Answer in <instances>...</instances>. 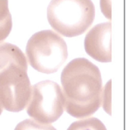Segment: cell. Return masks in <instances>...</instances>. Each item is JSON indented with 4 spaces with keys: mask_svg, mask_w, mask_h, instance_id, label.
I'll return each instance as SVG.
<instances>
[{
    "mask_svg": "<svg viewBox=\"0 0 130 130\" xmlns=\"http://www.w3.org/2000/svg\"><path fill=\"white\" fill-rule=\"evenodd\" d=\"M3 109H4V106H3V103L1 94H0V115L2 114V112H3Z\"/></svg>",
    "mask_w": 130,
    "mask_h": 130,
    "instance_id": "10",
    "label": "cell"
},
{
    "mask_svg": "<svg viewBox=\"0 0 130 130\" xmlns=\"http://www.w3.org/2000/svg\"><path fill=\"white\" fill-rule=\"evenodd\" d=\"M47 16L50 25L60 35L74 38L86 32L95 19L91 0H51Z\"/></svg>",
    "mask_w": 130,
    "mask_h": 130,
    "instance_id": "3",
    "label": "cell"
},
{
    "mask_svg": "<svg viewBox=\"0 0 130 130\" xmlns=\"http://www.w3.org/2000/svg\"><path fill=\"white\" fill-rule=\"evenodd\" d=\"M27 113L44 124L57 121L64 110V98L60 87L54 81L43 80L31 87Z\"/></svg>",
    "mask_w": 130,
    "mask_h": 130,
    "instance_id": "5",
    "label": "cell"
},
{
    "mask_svg": "<svg viewBox=\"0 0 130 130\" xmlns=\"http://www.w3.org/2000/svg\"><path fill=\"white\" fill-rule=\"evenodd\" d=\"M14 130H57L50 124L41 123L35 119H25L19 122Z\"/></svg>",
    "mask_w": 130,
    "mask_h": 130,
    "instance_id": "9",
    "label": "cell"
},
{
    "mask_svg": "<svg viewBox=\"0 0 130 130\" xmlns=\"http://www.w3.org/2000/svg\"><path fill=\"white\" fill-rule=\"evenodd\" d=\"M12 28V20L9 9V0H0V42L6 39Z\"/></svg>",
    "mask_w": 130,
    "mask_h": 130,
    "instance_id": "7",
    "label": "cell"
},
{
    "mask_svg": "<svg viewBox=\"0 0 130 130\" xmlns=\"http://www.w3.org/2000/svg\"><path fill=\"white\" fill-rule=\"evenodd\" d=\"M112 24L103 22L95 25L87 34L84 48L88 55L101 63L112 60Z\"/></svg>",
    "mask_w": 130,
    "mask_h": 130,
    "instance_id": "6",
    "label": "cell"
},
{
    "mask_svg": "<svg viewBox=\"0 0 130 130\" xmlns=\"http://www.w3.org/2000/svg\"><path fill=\"white\" fill-rule=\"evenodd\" d=\"M60 81L64 109L71 116H92L102 106L103 81L100 69L87 58L72 60L63 68Z\"/></svg>",
    "mask_w": 130,
    "mask_h": 130,
    "instance_id": "1",
    "label": "cell"
},
{
    "mask_svg": "<svg viewBox=\"0 0 130 130\" xmlns=\"http://www.w3.org/2000/svg\"><path fill=\"white\" fill-rule=\"evenodd\" d=\"M67 130H107L104 124L94 117L86 118L73 122Z\"/></svg>",
    "mask_w": 130,
    "mask_h": 130,
    "instance_id": "8",
    "label": "cell"
},
{
    "mask_svg": "<svg viewBox=\"0 0 130 130\" xmlns=\"http://www.w3.org/2000/svg\"><path fill=\"white\" fill-rule=\"evenodd\" d=\"M25 53L35 70L47 74L57 72L68 57L66 42L52 30L34 34L27 43Z\"/></svg>",
    "mask_w": 130,
    "mask_h": 130,
    "instance_id": "4",
    "label": "cell"
},
{
    "mask_svg": "<svg viewBox=\"0 0 130 130\" xmlns=\"http://www.w3.org/2000/svg\"><path fill=\"white\" fill-rule=\"evenodd\" d=\"M28 60L22 51L10 43L0 44V94L4 109L23 110L31 95Z\"/></svg>",
    "mask_w": 130,
    "mask_h": 130,
    "instance_id": "2",
    "label": "cell"
}]
</instances>
